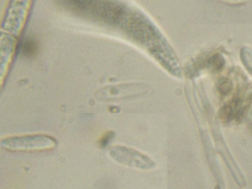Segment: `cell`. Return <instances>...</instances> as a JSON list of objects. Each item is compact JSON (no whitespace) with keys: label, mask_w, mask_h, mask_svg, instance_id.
<instances>
[{"label":"cell","mask_w":252,"mask_h":189,"mask_svg":"<svg viewBox=\"0 0 252 189\" xmlns=\"http://www.w3.org/2000/svg\"><path fill=\"white\" fill-rule=\"evenodd\" d=\"M38 49L36 41L32 39H28L24 41L21 47V51L23 55L27 57H31L36 54Z\"/></svg>","instance_id":"obj_4"},{"label":"cell","mask_w":252,"mask_h":189,"mask_svg":"<svg viewBox=\"0 0 252 189\" xmlns=\"http://www.w3.org/2000/svg\"><path fill=\"white\" fill-rule=\"evenodd\" d=\"M250 97H235L221 107L219 116L224 122L240 119L245 113L250 103Z\"/></svg>","instance_id":"obj_1"},{"label":"cell","mask_w":252,"mask_h":189,"mask_svg":"<svg viewBox=\"0 0 252 189\" xmlns=\"http://www.w3.org/2000/svg\"><path fill=\"white\" fill-rule=\"evenodd\" d=\"M232 84L227 78H221L218 83V89L222 95H226L232 90Z\"/></svg>","instance_id":"obj_5"},{"label":"cell","mask_w":252,"mask_h":189,"mask_svg":"<svg viewBox=\"0 0 252 189\" xmlns=\"http://www.w3.org/2000/svg\"><path fill=\"white\" fill-rule=\"evenodd\" d=\"M221 1L226 2L230 3H241L245 2L247 0H220Z\"/></svg>","instance_id":"obj_7"},{"label":"cell","mask_w":252,"mask_h":189,"mask_svg":"<svg viewBox=\"0 0 252 189\" xmlns=\"http://www.w3.org/2000/svg\"><path fill=\"white\" fill-rule=\"evenodd\" d=\"M240 56L243 65L252 75V49L248 47H243L240 50Z\"/></svg>","instance_id":"obj_3"},{"label":"cell","mask_w":252,"mask_h":189,"mask_svg":"<svg viewBox=\"0 0 252 189\" xmlns=\"http://www.w3.org/2000/svg\"><path fill=\"white\" fill-rule=\"evenodd\" d=\"M224 60L220 54H216L211 59V63L212 67L216 70H220L224 64Z\"/></svg>","instance_id":"obj_6"},{"label":"cell","mask_w":252,"mask_h":189,"mask_svg":"<svg viewBox=\"0 0 252 189\" xmlns=\"http://www.w3.org/2000/svg\"><path fill=\"white\" fill-rule=\"evenodd\" d=\"M53 141L44 136L15 137L4 141V146L15 149L40 148L50 146Z\"/></svg>","instance_id":"obj_2"}]
</instances>
